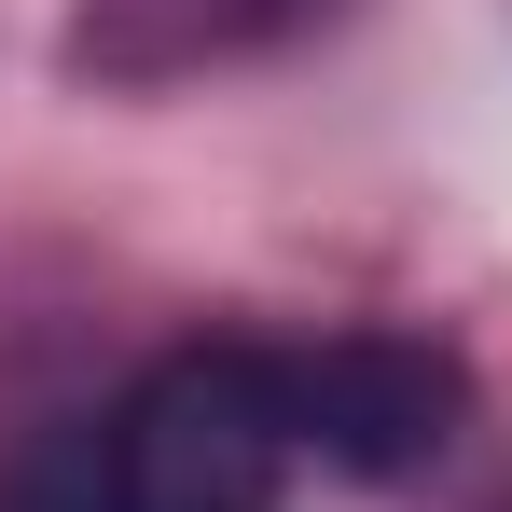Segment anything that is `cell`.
<instances>
[{"mask_svg": "<svg viewBox=\"0 0 512 512\" xmlns=\"http://www.w3.org/2000/svg\"><path fill=\"white\" fill-rule=\"evenodd\" d=\"M277 360V416L291 457L360 471V485H416L429 457L471 429V374L429 333H319V346H263Z\"/></svg>", "mask_w": 512, "mask_h": 512, "instance_id": "cell-2", "label": "cell"}, {"mask_svg": "<svg viewBox=\"0 0 512 512\" xmlns=\"http://www.w3.org/2000/svg\"><path fill=\"white\" fill-rule=\"evenodd\" d=\"M97 429H111V512H277L291 485V416L263 346H167Z\"/></svg>", "mask_w": 512, "mask_h": 512, "instance_id": "cell-1", "label": "cell"}, {"mask_svg": "<svg viewBox=\"0 0 512 512\" xmlns=\"http://www.w3.org/2000/svg\"><path fill=\"white\" fill-rule=\"evenodd\" d=\"M0 512H111V429H42L14 471H0Z\"/></svg>", "mask_w": 512, "mask_h": 512, "instance_id": "cell-3", "label": "cell"}]
</instances>
